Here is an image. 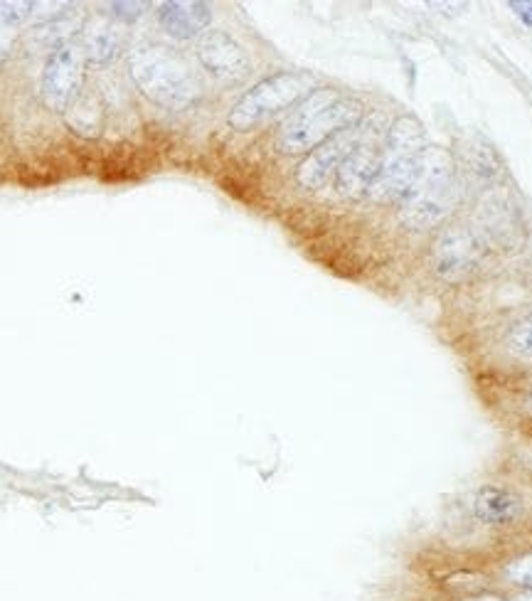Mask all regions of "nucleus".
<instances>
[{"label":"nucleus","instance_id":"f257e3e1","mask_svg":"<svg viewBox=\"0 0 532 601\" xmlns=\"http://www.w3.org/2000/svg\"><path fill=\"white\" fill-rule=\"evenodd\" d=\"M363 119V106L358 99L345 97L338 89H316L299 101L294 114L284 121L276 146L286 156L311 153L323 141L350 129Z\"/></svg>","mask_w":532,"mask_h":601},{"label":"nucleus","instance_id":"f03ea898","mask_svg":"<svg viewBox=\"0 0 532 601\" xmlns=\"http://www.w3.org/2000/svg\"><path fill=\"white\" fill-rule=\"evenodd\" d=\"M459 183L456 163L444 148L427 146L417 178L402 198V222L412 230H432L454 210Z\"/></svg>","mask_w":532,"mask_h":601},{"label":"nucleus","instance_id":"7ed1b4c3","mask_svg":"<svg viewBox=\"0 0 532 601\" xmlns=\"http://www.w3.org/2000/svg\"><path fill=\"white\" fill-rule=\"evenodd\" d=\"M133 82L143 94L166 109L183 111L200 97V82L183 57L161 45H136L129 55Z\"/></svg>","mask_w":532,"mask_h":601},{"label":"nucleus","instance_id":"20e7f679","mask_svg":"<svg viewBox=\"0 0 532 601\" xmlns=\"http://www.w3.org/2000/svg\"><path fill=\"white\" fill-rule=\"evenodd\" d=\"M424 151H427L424 126L414 116H399L392 129L387 131L380 170H377L367 195L377 202H402L417 178Z\"/></svg>","mask_w":532,"mask_h":601},{"label":"nucleus","instance_id":"39448f33","mask_svg":"<svg viewBox=\"0 0 532 601\" xmlns=\"http://www.w3.org/2000/svg\"><path fill=\"white\" fill-rule=\"evenodd\" d=\"M311 89L313 77L306 72L271 74V77L254 84L244 97H239L227 121H230L234 131H249L269 119V116L299 104L311 94Z\"/></svg>","mask_w":532,"mask_h":601},{"label":"nucleus","instance_id":"423d86ee","mask_svg":"<svg viewBox=\"0 0 532 601\" xmlns=\"http://www.w3.org/2000/svg\"><path fill=\"white\" fill-rule=\"evenodd\" d=\"M84 65H87V60H84V52L77 40L50 52L40 77V97L47 109L65 114L69 106L79 99L84 82Z\"/></svg>","mask_w":532,"mask_h":601},{"label":"nucleus","instance_id":"0eeeda50","mask_svg":"<svg viewBox=\"0 0 532 601\" xmlns=\"http://www.w3.org/2000/svg\"><path fill=\"white\" fill-rule=\"evenodd\" d=\"M382 146H385V141H380L375 119L363 121V136H360L358 146L353 148V153L345 158L343 166L335 173V188L340 190V195H345V198L367 195L377 170H380Z\"/></svg>","mask_w":532,"mask_h":601},{"label":"nucleus","instance_id":"6e6552de","mask_svg":"<svg viewBox=\"0 0 532 601\" xmlns=\"http://www.w3.org/2000/svg\"><path fill=\"white\" fill-rule=\"evenodd\" d=\"M360 136H363V121L350 126V129L338 131V134L328 138V141H323L321 146L313 148V151L306 156V161L301 163L299 175H296L301 188L306 190L323 188V185L338 173V168L343 166L345 158L353 153V148L358 146Z\"/></svg>","mask_w":532,"mask_h":601},{"label":"nucleus","instance_id":"1a4fd4ad","mask_svg":"<svg viewBox=\"0 0 532 601\" xmlns=\"http://www.w3.org/2000/svg\"><path fill=\"white\" fill-rule=\"evenodd\" d=\"M198 60L212 77L227 84L242 82L252 72V62L244 47L222 30H210L200 37Z\"/></svg>","mask_w":532,"mask_h":601},{"label":"nucleus","instance_id":"9d476101","mask_svg":"<svg viewBox=\"0 0 532 601\" xmlns=\"http://www.w3.org/2000/svg\"><path fill=\"white\" fill-rule=\"evenodd\" d=\"M478 259H481V244H478L476 234L464 227L441 232L432 247L434 271L444 281L464 279L476 269Z\"/></svg>","mask_w":532,"mask_h":601},{"label":"nucleus","instance_id":"9b49d317","mask_svg":"<svg viewBox=\"0 0 532 601\" xmlns=\"http://www.w3.org/2000/svg\"><path fill=\"white\" fill-rule=\"evenodd\" d=\"M158 23L175 40H193L212 23V10L198 0H173L158 8Z\"/></svg>","mask_w":532,"mask_h":601},{"label":"nucleus","instance_id":"f8f14e48","mask_svg":"<svg viewBox=\"0 0 532 601\" xmlns=\"http://www.w3.org/2000/svg\"><path fill=\"white\" fill-rule=\"evenodd\" d=\"M473 513L478 520L488 525H505L513 523L523 513V501L513 491L500 486H483L473 496Z\"/></svg>","mask_w":532,"mask_h":601},{"label":"nucleus","instance_id":"ddd939ff","mask_svg":"<svg viewBox=\"0 0 532 601\" xmlns=\"http://www.w3.org/2000/svg\"><path fill=\"white\" fill-rule=\"evenodd\" d=\"M79 33L82 35H79L77 42L84 52V60L92 62V65H106L119 52V33L106 20H94V23L84 25Z\"/></svg>","mask_w":532,"mask_h":601},{"label":"nucleus","instance_id":"4468645a","mask_svg":"<svg viewBox=\"0 0 532 601\" xmlns=\"http://www.w3.org/2000/svg\"><path fill=\"white\" fill-rule=\"evenodd\" d=\"M65 114H67V124L72 126L77 134H82V136L99 134L104 114H101L99 104L94 101V97H84V94H79V99L69 106Z\"/></svg>","mask_w":532,"mask_h":601},{"label":"nucleus","instance_id":"2eb2a0df","mask_svg":"<svg viewBox=\"0 0 532 601\" xmlns=\"http://www.w3.org/2000/svg\"><path fill=\"white\" fill-rule=\"evenodd\" d=\"M508 345L513 353L523 355V358H532V318L513 326V331L508 333Z\"/></svg>","mask_w":532,"mask_h":601},{"label":"nucleus","instance_id":"dca6fc26","mask_svg":"<svg viewBox=\"0 0 532 601\" xmlns=\"http://www.w3.org/2000/svg\"><path fill=\"white\" fill-rule=\"evenodd\" d=\"M148 3H111V18L121 20V23H133V20L141 18L146 13Z\"/></svg>","mask_w":532,"mask_h":601},{"label":"nucleus","instance_id":"f3484780","mask_svg":"<svg viewBox=\"0 0 532 601\" xmlns=\"http://www.w3.org/2000/svg\"><path fill=\"white\" fill-rule=\"evenodd\" d=\"M508 577L513 579L515 584H520V587L532 589V555L515 560L513 565L508 567Z\"/></svg>","mask_w":532,"mask_h":601},{"label":"nucleus","instance_id":"a211bd4d","mask_svg":"<svg viewBox=\"0 0 532 601\" xmlns=\"http://www.w3.org/2000/svg\"><path fill=\"white\" fill-rule=\"evenodd\" d=\"M15 35H18V28H15V25H10L8 20L0 15V65H3L5 57L10 55V47H13Z\"/></svg>","mask_w":532,"mask_h":601},{"label":"nucleus","instance_id":"6ab92c4d","mask_svg":"<svg viewBox=\"0 0 532 601\" xmlns=\"http://www.w3.org/2000/svg\"><path fill=\"white\" fill-rule=\"evenodd\" d=\"M510 10L523 20L528 28H532V0H510Z\"/></svg>","mask_w":532,"mask_h":601},{"label":"nucleus","instance_id":"aec40b11","mask_svg":"<svg viewBox=\"0 0 532 601\" xmlns=\"http://www.w3.org/2000/svg\"><path fill=\"white\" fill-rule=\"evenodd\" d=\"M471 601H505V599L496 597V594H478V597H473Z\"/></svg>","mask_w":532,"mask_h":601},{"label":"nucleus","instance_id":"412c9836","mask_svg":"<svg viewBox=\"0 0 532 601\" xmlns=\"http://www.w3.org/2000/svg\"><path fill=\"white\" fill-rule=\"evenodd\" d=\"M513 601H532V589H528V592H523V594H518V597H515Z\"/></svg>","mask_w":532,"mask_h":601}]
</instances>
